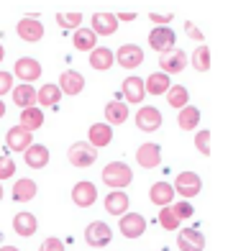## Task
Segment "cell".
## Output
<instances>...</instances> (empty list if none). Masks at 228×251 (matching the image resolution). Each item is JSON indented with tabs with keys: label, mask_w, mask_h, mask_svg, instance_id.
Wrapping results in <instances>:
<instances>
[{
	"label": "cell",
	"mask_w": 228,
	"mask_h": 251,
	"mask_svg": "<svg viewBox=\"0 0 228 251\" xmlns=\"http://www.w3.org/2000/svg\"><path fill=\"white\" fill-rule=\"evenodd\" d=\"M72 44L77 51H93L95 44H98V36L90 28H77L75 36H72Z\"/></svg>",
	"instance_id": "cell-30"
},
{
	"label": "cell",
	"mask_w": 228,
	"mask_h": 251,
	"mask_svg": "<svg viewBox=\"0 0 228 251\" xmlns=\"http://www.w3.org/2000/svg\"><path fill=\"white\" fill-rule=\"evenodd\" d=\"M136 128L144 131V133H154L159 126H162V113H159V108L154 105H144L139 113H136Z\"/></svg>",
	"instance_id": "cell-10"
},
{
	"label": "cell",
	"mask_w": 228,
	"mask_h": 251,
	"mask_svg": "<svg viewBox=\"0 0 228 251\" xmlns=\"http://www.w3.org/2000/svg\"><path fill=\"white\" fill-rule=\"evenodd\" d=\"M16 175V162L8 156H0V179H10Z\"/></svg>",
	"instance_id": "cell-39"
},
{
	"label": "cell",
	"mask_w": 228,
	"mask_h": 251,
	"mask_svg": "<svg viewBox=\"0 0 228 251\" xmlns=\"http://www.w3.org/2000/svg\"><path fill=\"white\" fill-rule=\"evenodd\" d=\"M56 24H59L62 28H79V24H82V13H56Z\"/></svg>",
	"instance_id": "cell-36"
},
{
	"label": "cell",
	"mask_w": 228,
	"mask_h": 251,
	"mask_svg": "<svg viewBox=\"0 0 228 251\" xmlns=\"http://www.w3.org/2000/svg\"><path fill=\"white\" fill-rule=\"evenodd\" d=\"M185 33H187L192 41H203V31H200L195 24H192V21H187V24H185Z\"/></svg>",
	"instance_id": "cell-42"
},
{
	"label": "cell",
	"mask_w": 228,
	"mask_h": 251,
	"mask_svg": "<svg viewBox=\"0 0 228 251\" xmlns=\"http://www.w3.org/2000/svg\"><path fill=\"white\" fill-rule=\"evenodd\" d=\"M113 59H116L123 70H136V67H141V62H144V49L136 47V44H123Z\"/></svg>",
	"instance_id": "cell-9"
},
{
	"label": "cell",
	"mask_w": 228,
	"mask_h": 251,
	"mask_svg": "<svg viewBox=\"0 0 228 251\" xmlns=\"http://www.w3.org/2000/svg\"><path fill=\"white\" fill-rule=\"evenodd\" d=\"M172 87V79L162 72H152L149 77L144 79V90L149 95H167V90Z\"/></svg>",
	"instance_id": "cell-23"
},
{
	"label": "cell",
	"mask_w": 228,
	"mask_h": 251,
	"mask_svg": "<svg viewBox=\"0 0 228 251\" xmlns=\"http://www.w3.org/2000/svg\"><path fill=\"white\" fill-rule=\"evenodd\" d=\"M118 228H121V233L126 238H139L146 231V218L141 213H126V215H121Z\"/></svg>",
	"instance_id": "cell-11"
},
{
	"label": "cell",
	"mask_w": 228,
	"mask_h": 251,
	"mask_svg": "<svg viewBox=\"0 0 228 251\" xmlns=\"http://www.w3.org/2000/svg\"><path fill=\"white\" fill-rule=\"evenodd\" d=\"M0 251H18V249H16V246H3Z\"/></svg>",
	"instance_id": "cell-47"
},
{
	"label": "cell",
	"mask_w": 228,
	"mask_h": 251,
	"mask_svg": "<svg viewBox=\"0 0 228 251\" xmlns=\"http://www.w3.org/2000/svg\"><path fill=\"white\" fill-rule=\"evenodd\" d=\"M172 190H177V195H182L185 200H190V198H195L198 192L203 190V179H200L198 172H179Z\"/></svg>",
	"instance_id": "cell-3"
},
{
	"label": "cell",
	"mask_w": 228,
	"mask_h": 251,
	"mask_svg": "<svg viewBox=\"0 0 228 251\" xmlns=\"http://www.w3.org/2000/svg\"><path fill=\"white\" fill-rule=\"evenodd\" d=\"M36 228H39V221H36V215L33 213H16V218H13V231L18 233V236H24V238H28V236H33L36 233Z\"/></svg>",
	"instance_id": "cell-19"
},
{
	"label": "cell",
	"mask_w": 228,
	"mask_h": 251,
	"mask_svg": "<svg viewBox=\"0 0 228 251\" xmlns=\"http://www.w3.org/2000/svg\"><path fill=\"white\" fill-rule=\"evenodd\" d=\"M175 41H177V36H175V31L169 28V26L152 28V33H149V47H152L154 51H159V54L172 51V49H175Z\"/></svg>",
	"instance_id": "cell-5"
},
{
	"label": "cell",
	"mask_w": 228,
	"mask_h": 251,
	"mask_svg": "<svg viewBox=\"0 0 228 251\" xmlns=\"http://www.w3.org/2000/svg\"><path fill=\"white\" fill-rule=\"evenodd\" d=\"M149 200H152L154 205H159V208H167V205L175 200L172 185H169V182H154L152 190H149Z\"/></svg>",
	"instance_id": "cell-20"
},
{
	"label": "cell",
	"mask_w": 228,
	"mask_h": 251,
	"mask_svg": "<svg viewBox=\"0 0 228 251\" xmlns=\"http://www.w3.org/2000/svg\"><path fill=\"white\" fill-rule=\"evenodd\" d=\"M13 75L18 79H24L21 85H33V79L41 77V64L36 59H31V56H21V59H16Z\"/></svg>",
	"instance_id": "cell-8"
},
{
	"label": "cell",
	"mask_w": 228,
	"mask_h": 251,
	"mask_svg": "<svg viewBox=\"0 0 228 251\" xmlns=\"http://www.w3.org/2000/svg\"><path fill=\"white\" fill-rule=\"evenodd\" d=\"M149 18H152L154 28H162V26H169V21H172L175 16H172V13H167V16H156V13H152Z\"/></svg>",
	"instance_id": "cell-43"
},
{
	"label": "cell",
	"mask_w": 228,
	"mask_h": 251,
	"mask_svg": "<svg viewBox=\"0 0 228 251\" xmlns=\"http://www.w3.org/2000/svg\"><path fill=\"white\" fill-rule=\"evenodd\" d=\"M90 67L98 72H105L113 67V51L105 49V47H95L93 51H90Z\"/></svg>",
	"instance_id": "cell-27"
},
{
	"label": "cell",
	"mask_w": 228,
	"mask_h": 251,
	"mask_svg": "<svg viewBox=\"0 0 228 251\" xmlns=\"http://www.w3.org/2000/svg\"><path fill=\"white\" fill-rule=\"evenodd\" d=\"M190 64V59H187V54L182 51V49H172V51H167V54H162V59H159V67H162V75H179L185 67Z\"/></svg>",
	"instance_id": "cell-6"
},
{
	"label": "cell",
	"mask_w": 228,
	"mask_h": 251,
	"mask_svg": "<svg viewBox=\"0 0 228 251\" xmlns=\"http://www.w3.org/2000/svg\"><path fill=\"white\" fill-rule=\"evenodd\" d=\"M169 208H172V213L177 215L179 223L187 221V218H192V205H190V202H175V205H169Z\"/></svg>",
	"instance_id": "cell-38"
},
{
	"label": "cell",
	"mask_w": 228,
	"mask_h": 251,
	"mask_svg": "<svg viewBox=\"0 0 228 251\" xmlns=\"http://www.w3.org/2000/svg\"><path fill=\"white\" fill-rule=\"evenodd\" d=\"M87 144L93 146V149H100V146H108L113 141V128L108 123H93L87 131Z\"/></svg>",
	"instance_id": "cell-18"
},
{
	"label": "cell",
	"mask_w": 228,
	"mask_h": 251,
	"mask_svg": "<svg viewBox=\"0 0 228 251\" xmlns=\"http://www.w3.org/2000/svg\"><path fill=\"white\" fill-rule=\"evenodd\" d=\"M67 159H70V164L72 167H90V164H95L98 162V149H93L87 141H77L70 146V151H67Z\"/></svg>",
	"instance_id": "cell-2"
},
{
	"label": "cell",
	"mask_w": 228,
	"mask_h": 251,
	"mask_svg": "<svg viewBox=\"0 0 228 251\" xmlns=\"http://www.w3.org/2000/svg\"><path fill=\"white\" fill-rule=\"evenodd\" d=\"M187 100H190V93H187V87H182V85H172L167 90V102L172 108H177V110H182L187 105Z\"/></svg>",
	"instance_id": "cell-33"
},
{
	"label": "cell",
	"mask_w": 228,
	"mask_h": 251,
	"mask_svg": "<svg viewBox=\"0 0 228 251\" xmlns=\"http://www.w3.org/2000/svg\"><path fill=\"white\" fill-rule=\"evenodd\" d=\"M90 31H93L95 36H113V33L118 31V18L113 13H95Z\"/></svg>",
	"instance_id": "cell-16"
},
{
	"label": "cell",
	"mask_w": 228,
	"mask_h": 251,
	"mask_svg": "<svg viewBox=\"0 0 228 251\" xmlns=\"http://www.w3.org/2000/svg\"><path fill=\"white\" fill-rule=\"evenodd\" d=\"M100 177H102V182H105L110 190H123V187H128L131 182H133L131 167L123 164V162H110L105 169H102Z\"/></svg>",
	"instance_id": "cell-1"
},
{
	"label": "cell",
	"mask_w": 228,
	"mask_h": 251,
	"mask_svg": "<svg viewBox=\"0 0 228 251\" xmlns=\"http://www.w3.org/2000/svg\"><path fill=\"white\" fill-rule=\"evenodd\" d=\"M36 192H39L36 182L24 177V179H18L16 185H13V200L16 202H28L31 198H36Z\"/></svg>",
	"instance_id": "cell-29"
},
{
	"label": "cell",
	"mask_w": 228,
	"mask_h": 251,
	"mask_svg": "<svg viewBox=\"0 0 228 251\" xmlns=\"http://www.w3.org/2000/svg\"><path fill=\"white\" fill-rule=\"evenodd\" d=\"M0 200H3V185H0Z\"/></svg>",
	"instance_id": "cell-48"
},
{
	"label": "cell",
	"mask_w": 228,
	"mask_h": 251,
	"mask_svg": "<svg viewBox=\"0 0 228 251\" xmlns=\"http://www.w3.org/2000/svg\"><path fill=\"white\" fill-rule=\"evenodd\" d=\"M98 200V190L93 182H87V179H79L77 185L72 187V202L77 205V208H90Z\"/></svg>",
	"instance_id": "cell-12"
},
{
	"label": "cell",
	"mask_w": 228,
	"mask_h": 251,
	"mask_svg": "<svg viewBox=\"0 0 228 251\" xmlns=\"http://www.w3.org/2000/svg\"><path fill=\"white\" fill-rule=\"evenodd\" d=\"M3 116H5V102L0 100V118H3Z\"/></svg>",
	"instance_id": "cell-45"
},
{
	"label": "cell",
	"mask_w": 228,
	"mask_h": 251,
	"mask_svg": "<svg viewBox=\"0 0 228 251\" xmlns=\"http://www.w3.org/2000/svg\"><path fill=\"white\" fill-rule=\"evenodd\" d=\"M39 251H64V241H62V238L49 236V238H44V244H41Z\"/></svg>",
	"instance_id": "cell-40"
},
{
	"label": "cell",
	"mask_w": 228,
	"mask_h": 251,
	"mask_svg": "<svg viewBox=\"0 0 228 251\" xmlns=\"http://www.w3.org/2000/svg\"><path fill=\"white\" fill-rule=\"evenodd\" d=\"M24 154H26V164L31 169H44L49 164V149L44 144H31Z\"/></svg>",
	"instance_id": "cell-22"
},
{
	"label": "cell",
	"mask_w": 228,
	"mask_h": 251,
	"mask_svg": "<svg viewBox=\"0 0 228 251\" xmlns=\"http://www.w3.org/2000/svg\"><path fill=\"white\" fill-rule=\"evenodd\" d=\"M110 238H113V231H110V226H108V223H102V221H93V223L85 228V241L93 246V249L108 246V244H110Z\"/></svg>",
	"instance_id": "cell-4"
},
{
	"label": "cell",
	"mask_w": 228,
	"mask_h": 251,
	"mask_svg": "<svg viewBox=\"0 0 228 251\" xmlns=\"http://www.w3.org/2000/svg\"><path fill=\"white\" fill-rule=\"evenodd\" d=\"M177 249L179 251H203L205 249V236L195 228H182L177 233Z\"/></svg>",
	"instance_id": "cell-13"
},
{
	"label": "cell",
	"mask_w": 228,
	"mask_h": 251,
	"mask_svg": "<svg viewBox=\"0 0 228 251\" xmlns=\"http://www.w3.org/2000/svg\"><path fill=\"white\" fill-rule=\"evenodd\" d=\"M21 128H26V131H36V128H41L44 126V113H41V108H26V110H21Z\"/></svg>",
	"instance_id": "cell-28"
},
{
	"label": "cell",
	"mask_w": 228,
	"mask_h": 251,
	"mask_svg": "<svg viewBox=\"0 0 228 251\" xmlns=\"http://www.w3.org/2000/svg\"><path fill=\"white\" fill-rule=\"evenodd\" d=\"M136 162H139L144 169H154L162 162V146L159 144H141L136 149Z\"/></svg>",
	"instance_id": "cell-14"
},
{
	"label": "cell",
	"mask_w": 228,
	"mask_h": 251,
	"mask_svg": "<svg viewBox=\"0 0 228 251\" xmlns=\"http://www.w3.org/2000/svg\"><path fill=\"white\" fill-rule=\"evenodd\" d=\"M195 146L203 156H210V131H198L195 133Z\"/></svg>",
	"instance_id": "cell-37"
},
{
	"label": "cell",
	"mask_w": 228,
	"mask_h": 251,
	"mask_svg": "<svg viewBox=\"0 0 228 251\" xmlns=\"http://www.w3.org/2000/svg\"><path fill=\"white\" fill-rule=\"evenodd\" d=\"M105 210L110 215H126L128 213V195L123 190H113L105 198Z\"/></svg>",
	"instance_id": "cell-25"
},
{
	"label": "cell",
	"mask_w": 228,
	"mask_h": 251,
	"mask_svg": "<svg viewBox=\"0 0 228 251\" xmlns=\"http://www.w3.org/2000/svg\"><path fill=\"white\" fill-rule=\"evenodd\" d=\"M13 90V77H10V72H0V95H5Z\"/></svg>",
	"instance_id": "cell-41"
},
{
	"label": "cell",
	"mask_w": 228,
	"mask_h": 251,
	"mask_svg": "<svg viewBox=\"0 0 228 251\" xmlns=\"http://www.w3.org/2000/svg\"><path fill=\"white\" fill-rule=\"evenodd\" d=\"M121 93H123V98L126 100H131V102H141L144 98H146V90H144V79L141 77H126L123 79V87H121Z\"/></svg>",
	"instance_id": "cell-21"
},
{
	"label": "cell",
	"mask_w": 228,
	"mask_h": 251,
	"mask_svg": "<svg viewBox=\"0 0 228 251\" xmlns=\"http://www.w3.org/2000/svg\"><path fill=\"white\" fill-rule=\"evenodd\" d=\"M116 18H118V21H133V18H136V13H118Z\"/></svg>",
	"instance_id": "cell-44"
},
{
	"label": "cell",
	"mask_w": 228,
	"mask_h": 251,
	"mask_svg": "<svg viewBox=\"0 0 228 251\" xmlns=\"http://www.w3.org/2000/svg\"><path fill=\"white\" fill-rule=\"evenodd\" d=\"M31 131L26 128H21V126H13L8 133H5V146L10 151H26L28 146H31Z\"/></svg>",
	"instance_id": "cell-17"
},
{
	"label": "cell",
	"mask_w": 228,
	"mask_h": 251,
	"mask_svg": "<svg viewBox=\"0 0 228 251\" xmlns=\"http://www.w3.org/2000/svg\"><path fill=\"white\" fill-rule=\"evenodd\" d=\"M5 59V49H3V44H0V62Z\"/></svg>",
	"instance_id": "cell-46"
},
{
	"label": "cell",
	"mask_w": 228,
	"mask_h": 251,
	"mask_svg": "<svg viewBox=\"0 0 228 251\" xmlns=\"http://www.w3.org/2000/svg\"><path fill=\"white\" fill-rule=\"evenodd\" d=\"M177 123H179L182 131H195V126L200 123V110H198L195 105H185V108L179 110Z\"/></svg>",
	"instance_id": "cell-31"
},
{
	"label": "cell",
	"mask_w": 228,
	"mask_h": 251,
	"mask_svg": "<svg viewBox=\"0 0 228 251\" xmlns=\"http://www.w3.org/2000/svg\"><path fill=\"white\" fill-rule=\"evenodd\" d=\"M56 87H59V93H64V95H79L85 90V77L75 70H67V72H62Z\"/></svg>",
	"instance_id": "cell-15"
},
{
	"label": "cell",
	"mask_w": 228,
	"mask_h": 251,
	"mask_svg": "<svg viewBox=\"0 0 228 251\" xmlns=\"http://www.w3.org/2000/svg\"><path fill=\"white\" fill-rule=\"evenodd\" d=\"M159 223H162L164 231H177L179 228V221H177V215L172 213V208H162V213H159Z\"/></svg>",
	"instance_id": "cell-35"
},
{
	"label": "cell",
	"mask_w": 228,
	"mask_h": 251,
	"mask_svg": "<svg viewBox=\"0 0 228 251\" xmlns=\"http://www.w3.org/2000/svg\"><path fill=\"white\" fill-rule=\"evenodd\" d=\"M62 100V93H59V87L56 85H41V90H36V102H41V105H56V102Z\"/></svg>",
	"instance_id": "cell-32"
},
{
	"label": "cell",
	"mask_w": 228,
	"mask_h": 251,
	"mask_svg": "<svg viewBox=\"0 0 228 251\" xmlns=\"http://www.w3.org/2000/svg\"><path fill=\"white\" fill-rule=\"evenodd\" d=\"M105 121L108 126H121V123H126L128 121V105L126 102H121V100H110L108 105H105Z\"/></svg>",
	"instance_id": "cell-26"
},
{
	"label": "cell",
	"mask_w": 228,
	"mask_h": 251,
	"mask_svg": "<svg viewBox=\"0 0 228 251\" xmlns=\"http://www.w3.org/2000/svg\"><path fill=\"white\" fill-rule=\"evenodd\" d=\"M16 33H18V36L24 39V41H28V44L41 41V39H44V24H41L36 16H26V18L18 21Z\"/></svg>",
	"instance_id": "cell-7"
},
{
	"label": "cell",
	"mask_w": 228,
	"mask_h": 251,
	"mask_svg": "<svg viewBox=\"0 0 228 251\" xmlns=\"http://www.w3.org/2000/svg\"><path fill=\"white\" fill-rule=\"evenodd\" d=\"M10 95H13V102L18 108H33L36 105V90H33V85H16L13 90H10Z\"/></svg>",
	"instance_id": "cell-24"
},
{
	"label": "cell",
	"mask_w": 228,
	"mask_h": 251,
	"mask_svg": "<svg viewBox=\"0 0 228 251\" xmlns=\"http://www.w3.org/2000/svg\"><path fill=\"white\" fill-rule=\"evenodd\" d=\"M187 59L192 62V67H195L198 72H208L210 70V49L205 47V44H200V47L195 49V54L187 56Z\"/></svg>",
	"instance_id": "cell-34"
}]
</instances>
